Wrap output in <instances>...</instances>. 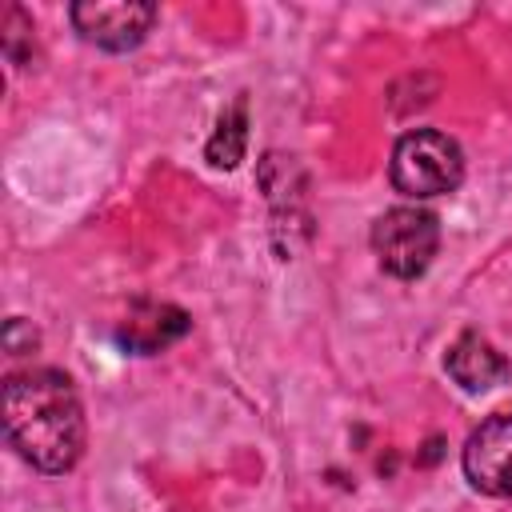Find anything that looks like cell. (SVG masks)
I'll use <instances>...</instances> for the list:
<instances>
[{"instance_id": "4", "label": "cell", "mask_w": 512, "mask_h": 512, "mask_svg": "<svg viewBox=\"0 0 512 512\" xmlns=\"http://www.w3.org/2000/svg\"><path fill=\"white\" fill-rule=\"evenodd\" d=\"M72 28L80 40L104 48V52H132L148 28L156 24V4L144 0H88L72 4Z\"/></svg>"}, {"instance_id": "8", "label": "cell", "mask_w": 512, "mask_h": 512, "mask_svg": "<svg viewBox=\"0 0 512 512\" xmlns=\"http://www.w3.org/2000/svg\"><path fill=\"white\" fill-rule=\"evenodd\" d=\"M244 148H248V104L236 100L220 120H216V132L208 136L204 144V156L212 168H236L244 160Z\"/></svg>"}, {"instance_id": "7", "label": "cell", "mask_w": 512, "mask_h": 512, "mask_svg": "<svg viewBox=\"0 0 512 512\" xmlns=\"http://www.w3.org/2000/svg\"><path fill=\"white\" fill-rule=\"evenodd\" d=\"M444 368H448V376H452L464 392H472V396L492 392V388L504 384L508 372H512L508 360H504L480 332H464V336H456L452 348H448V356H444Z\"/></svg>"}, {"instance_id": "1", "label": "cell", "mask_w": 512, "mask_h": 512, "mask_svg": "<svg viewBox=\"0 0 512 512\" xmlns=\"http://www.w3.org/2000/svg\"><path fill=\"white\" fill-rule=\"evenodd\" d=\"M4 436L40 472H68L84 452V408L56 368H28L4 380Z\"/></svg>"}, {"instance_id": "5", "label": "cell", "mask_w": 512, "mask_h": 512, "mask_svg": "<svg viewBox=\"0 0 512 512\" xmlns=\"http://www.w3.org/2000/svg\"><path fill=\"white\" fill-rule=\"evenodd\" d=\"M464 476L484 496H512V412L488 416L460 452Z\"/></svg>"}, {"instance_id": "2", "label": "cell", "mask_w": 512, "mask_h": 512, "mask_svg": "<svg viewBox=\"0 0 512 512\" xmlns=\"http://www.w3.org/2000/svg\"><path fill=\"white\" fill-rule=\"evenodd\" d=\"M464 180V152L452 136L436 132V128H416L404 132L392 148V188L412 196V200H428V196H444L456 192Z\"/></svg>"}, {"instance_id": "6", "label": "cell", "mask_w": 512, "mask_h": 512, "mask_svg": "<svg viewBox=\"0 0 512 512\" xmlns=\"http://www.w3.org/2000/svg\"><path fill=\"white\" fill-rule=\"evenodd\" d=\"M188 328H192V320L184 308L160 304V300H136L128 308V316L120 320L116 340H120V348H128L136 356H152V352H164L168 344H176L180 336H188Z\"/></svg>"}, {"instance_id": "3", "label": "cell", "mask_w": 512, "mask_h": 512, "mask_svg": "<svg viewBox=\"0 0 512 512\" xmlns=\"http://www.w3.org/2000/svg\"><path fill=\"white\" fill-rule=\"evenodd\" d=\"M436 248H440V224L428 208L400 204V208H388L384 216H376V224H372V252L380 260V268L396 280L424 276Z\"/></svg>"}]
</instances>
